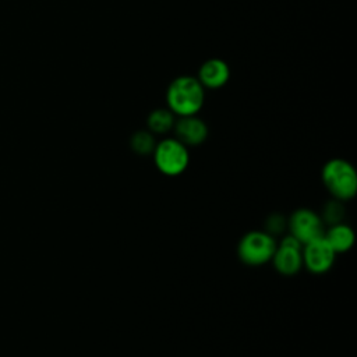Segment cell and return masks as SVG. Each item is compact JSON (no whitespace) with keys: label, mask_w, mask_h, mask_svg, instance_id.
Returning a JSON list of instances; mask_svg holds the SVG:
<instances>
[{"label":"cell","mask_w":357,"mask_h":357,"mask_svg":"<svg viewBox=\"0 0 357 357\" xmlns=\"http://www.w3.org/2000/svg\"><path fill=\"white\" fill-rule=\"evenodd\" d=\"M174 131L177 135V139L187 145H199L205 141L208 135V128L205 123L192 116H180V120L174 123Z\"/></svg>","instance_id":"8"},{"label":"cell","mask_w":357,"mask_h":357,"mask_svg":"<svg viewBox=\"0 0 357 357\" xmlns=\"http://www.w3.org/2000/svg\"><path fill=\"white\" fill-rule=\"evenodd\" d=\"M343 216V208L339 202L332 201L325 206L324 211V220L335 225V223H340V219Z\"/></svg>","instance_id":"13"},{"label":"cell","mask_w":357,"mask_h":357,"mask_svg":"<svg viewBox=\"0 0 357 357\" xmlns=\"http://www.w3.org/2000/svg\"><path fill=\"white\" fill-rule=\"evenodd\" d=\"M325 240L329 243L335 252H346L354 243V233L350 226L343 223L332 225L325 233Z\"/></svg>","instance_id":"10"},{"label":"cell","mask_w":357,"mask_h":357,"mask_svg":"<svg viewBox=\"0 0 357 357\" xmlns=\"http://www.w3.org/2000/svg\"><path fill=\"white\" fill-rule=\"evenodd\" d=\"M230 71L227 64L220 59H211L205 61L198 73V81L206 88H219L229 79Z\"/></svg>","instance_id":"9"},{"label":"cell","mask_w":357,"mask_h":357,"mask_svg":"<svg viewBox=\"0 0 357 357\" xmlns=\"http://www.w3.org/2000/svg\"><path fill=\"white\" fill-rule=\"evenodd\" d=\"M204 95V86L198 78L177 77L167 88L169 110L178 116H192L202 107Z\"/></svg>","instance_id":"1"},{"label":"cell","mask_w":357,"mask_h":357,"mask_svg":"<svg viewBox=\"0 0 357 357\" xmlns=\"http://www.w3.org/2000/svg\"><path fill=\"white\" fill-rule=\"evenodd\" d=\"M291 236L303 245L324 236V220L310 209H297L289 220Z\"/></svg>","instance_id":"5"},{"label":"cell","mask_w":357,"mask_h":357,"mask_svg":"<svg viewBox=\"0 0 357 357\" xmlns=\"http://www.w3.org/2000/svg\"><path fill=\"white\" fill-rule=\"evenodd\" d=\"M174 126L173 113L167 109H156L148 117V127L156 134H163Z\"/></svg>","instance_id":"11"},{"label":"cell","mask_w":357,"mask_h":357,"mask_svg":"<svg viewBox=\"0 0 357 357\" xmlns=\"http://www.w3.org/2000/svg\"><path fill=\"white\" fill-rule=\"evenodd\" d=\"M153 158L156 167L166 176L181 174L190 162L187 146L177 138H167L156 144Z\"/></svg>","instance_id":"3"},{"label":"cell","mask_w":357,"mask_h":357,"mask_svg":"<svg viewBox=\"0 0 357 357\" xmlns=\"http://www.w3.org/2000/svg\"><path fill=\"white\" fill-rule=\"evenodd\" d=\"M322 181L337 199H350L357 191V173L344 159H331L322 167Z\"/></svg>","instance_id":"2"},{"label":"cell","mask_w":357,"mask_h":357,"mask_svg":"<svg viewBox=\"0 0 357 357\" xmlns=\"http://www.w3.org/2000/svg\"><path fill=\"white\" fill-rule=\"evenodd\" d=\"M276 241L268 231L254 230L243 236L238 243L240 259L251 266H258L272 259L276 250Z\"/></svg>","instance_id":"4"},{"label":"cell","mask_w":357,"mask_h":357,"mask_svg":"<svg viewBox=\"0 0 357 357\" xmlns=\"http://www.w3.org/2000/svg\"><path fill=\"white\" fill-rule=\"evenodd\" d=\"M301 254L303 264L312 273H325L326 271H329L336 257V252L332 250L324 236L304 244V250L301 251Z\"/></svg>","instance_id":"7"},{"label":"cell","mask_w":357,"mask_h":357,"mask_svg":"<svg viewBox=\"0 0 357 357\" xmlns=\"http://www.w3.org/2000/svg\"><path fill=\"white\" fill-rule=\"evenodd\" d=\"M303 244L293 237L291 234L284 237L279 247H276L273 252V266L275 269L286 276L297 273L303 266Z\"/></svg>","instance_id":"6"},{"label":"cell","mask_w":357,"mask_h":357,"mask_svg":"<svg viewBox=\"0 0 357 357\" xmlns=\"http://www.w3.org/2000/svg\"><path fill=\"white\" fill-rule=\"evenodd\" d=\"M131 148L134 152L139 155H146L151 153L155 149V139L151 132L148 131H137L131 137Z\"/></svg>","instance_id":"12"}]
</instances>
